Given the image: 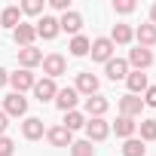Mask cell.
<instances>
[{
	"label": "cell",
	"instance_id": "obj_1",
	"mask_svg": "<svg viewBox=\"0 0 156 156\" xmlns=\"http://www.w3.org/2000/svg\"><path fill=\"white\" fill-rule=\"evenodd\" d=\"M113 52H116V46L110 43V37H95V40H92V46H89L92 61H101V64H107V61L113 58Z\"/></svg>",
	"mask_w": 156,
	"mask_h": 156
},
{
	"label": "cell",
	"instance_id": "obj_2",
	"mask_svg": "<svg viewBox=\"0 0 156 156\" xmlns=\"http://www.w3.org/2000/svg\"><path fill=\"white\" fill-rule=\"evenodd\" d=\"M64 70H67V58H64L61 52H49V55H43V73L49 76V80L61 76Z\"/></svg>",
	"mask_w": 156,
	"mask_h": 156
},
{
	"label": "cell",
	"instance_id": "obj_3",
	"mask_svg": "<svg viewBox=\"0 0 156 156\" xmlns=\"http://www.w3.org/2000/svg\"><path fill=\"white\" fill-rule=\"evenodd\" d=\"M76 92H80V95H98V89H101V80H98V76L95 73H89V70H83V73H76V86H73Z\"/></svg>",
	"mask_w": 156,
	"mask_h": 156
},
{
	"label": "cell",
	"instance_id": "obj_4",
	"mask_svg": "<svg viewBox=\"0 0 156 156\" xmlns=\"http://www.w3.org/2000/svg\"><path fill=\"white\" fill-rule=\"evenodd\" d=\"M3 113H6V116H25V113H28V98L19 95V92H9V95L3 98Z\"/></svg>",
	"mask_w": 156,
	"mask_h": 156
},
{
	"label": "cell",
	"instance_id": "obj_5",
	"mask_svg": "<svg viewBox=\"0 0 156 156\" xmlns=\"http://www.w3.org/2000/svg\"><path fill=\"white\" fill-rule=\"evenodd\" d=\"M110 135V122L101 116V119H86V141H92V144H98V141H104Z\"/></svg>",
	"mask_w": 156,
	"mask_h": 156
},
{
	"label": "cell",
	"instance_id": "obj_6",
	"mask_svg": "<svg viewBox=\"0 0 156 156\" xmlns=\"http://www.w3.org/2000/svg\"><path fill=\"white\" fill-rule=\"evenodd\" d=\"M76 104H80V92H76L73 86H67V89H58V95H55V107H58L61 113H67V110H76Z\"/></svg>",
	"mask_w": 156,
	"mask_h": 156
},
{
	"label": "cell",
	"instance_id": "obj_7",
	"mask_svg": "<svg viewBox=\"0 0 156 156\" xmlns=\"http://www.w3.org/2000/svg\"><path fill=\"white\" fill-rule=\"evenodd\" d=\"M126 61H129V67H135V70H141V73H144V70L153 64V52H150V49L135 46V49H129V58H126Z\"/></svg>",
	"mask_w": 156,
	"mask_h": 156
},
{
	"label": "cell",
	"instance_id": "obj_8",
	"mask_svg": "<svg viewBox=\"0 0 156 156\" xmlns=\"http://www.w3.org/2000/svg\"><path fill=\"white\" fill-rule=\"evenodd\" d=\"M34 83H37V76H34L31 70H16V73H9V86H12V92H19V95H25L28 89H34Z\"/></svg>",
	"mask_w": 156,
	"mask_h": 156
},
{
	"label": "cell",
	"instance_id": "obj_9",
	"mask_svg": "<svg viewBox=\"0 0 156 156\" xmlns=\"http://www.w3.org/2000/svg\"><path fill=\"white\" fill-rule=\"evenodd\" d=\"M141 110H144L141 95H122V98H119V116L135 119V116H141Z\"/></svg>",
	"mask_w": 156,
	"mask_h": 156
},
{
	"label": "cell",
	"instance_id": "obj_10",
	"mask_svg": "<svg viewBox=\"0 0 156 156\" xmlns=\"http://www.w3.org/2000/svg\"><path fill=\"white\" fill-rule=\"evenodd\" d=\"M58 28L64 31V34H70V37H76L83 31V16L76 12V9H70V12H64L61 19H58Z\"/></svg>",
	"mask_w": 156,
	"mask_h": 156
},
{
	"label": "cell",
	"instance_id": "obj_11",
	"mask_svg": "<svg viewBox=\"0 0 156 156\" xmlns=\"http://www.w3.org/2000/svg\"><path fill=\"white\" fill-rule=\"evenodd\" d=\"M34 95H37V101H40V104H43V101H55V95H58L55 80H49V76L37 80V83H34Z\"/></svg>",
	"mask_w": 156,
	"mask_h": 156
},
{
	"label": "cell",
	"instance_id": "obj_12",
	"mask_svg": "<svg viewBox=\"0 0 156 156\" xmlns=\"http://www.w3.org/2000/svg\"><path fill=\"white\" fill-rule=\"evenodd\" d=\"M34 31H37V37H43V40H55L61 28H58V19H55V16H43V19L34 25Z\"/></svg>",
	"mask_w": 156,
	"mask_h": 156
},
{
	"label": "cell",
	"instance_id": "obj_13",
	"mask_svg": "<svg viewBox=\"0 0 156 156\" xmlns=\"http://www.w3.org/2000/svg\"><path fill=\"white\" fill-rule=\"evenodd\" d=\"M107 107H110V101H107L101 92L86 98V113H89V119H101V116L107 113Z\"/></svg>",
	"mask_w": 156,
	"mask_h": 156
},
{
	"label": "cell",
	"instance_id": "obj_14",
	"mask_svg": "<svg viewBox=\"0 0 156 156\" xmlns=\"http://www.w3.org/2000/svg\"><path fill=\"white\" fill-rule=\"evenodd\" d=\"M22 135H25L28 141H40V138L46 135L43 119H40V116H25V122H22Z\"/></svg>",
	"mask_w": 156,
	"mask_h": 156
},
{
	"label": "cell",
	"instance_id": "obj_15",
	"mask_svg": "<svg viewBox=\"0 0 156 156\" xmlns=\"http://www.w3.org/2000/svg\"><path fill=\"white\" fill-rule=\"evenodd\" d=\"M46 141L52 147H70L73 144V132H67L64 126H52V129H46Z\"/></svg>",
	"mask_w": 156,
	"mask_h": 156
},
{
	"label": "cell",
	"instance_id": "obj_16",
	"mask_svg": "<svg viewBox=\"0 0 156 156\" xmlns=\"http://www.w3.org/2000/svg\"><path fill=\"white\" fill-rule=\"evenodd\" d=\"M104 73H107V80L119 83V80L129 76V61H126V58H110V61L104 64Z\"/></svg>",
	"mask_w": 156,
	"mask_h": 156
},
{
	"label": "cell",
	"instance_id": "obj_17",
	"mask_svg": "<svg viewBox=\"0 0 156 156\" xmlns=\"http://www.w3.org/2000/svg\"><path fill=\"white\" fill-rule=\"evenodd\" d=\"M12 40H16V46L19 49H28V46H34V40H37V31H34V25H19L16 31H12Z\"/></svg>",
	"mask_w": 156,
	"mask_h": 156
},
{
	"label": "cell",
	"instance_id": "obj_18",
	"mask_svg": "<svg viewBox=\"0 0 156 156\" xmlns=\"http://www.w3.org/2000/svg\"><path fill=\"white\" fill-rule=\"evenodd\" d=\"M135 40H138V46L141 49H150V46H156V25H138L135 28Z\"/></svg>",
	"mask_w": 156,
	"mask_h": 156
},
{
	"label": "cell",
	"instance_id": "obj_19",
	"mask_svg": "<svg viewBox=\"0 0 156 156\" xmlns=\"http://www.w3.org/2000/svg\"><path fill=\"white\" fill-rule=\"evenodd\" d=\"M126 86H129V95H144L147 92V73H141V70H129V76H126Z\"/></svg>",
	"mask_w": 156,
	"mask_h": 156
},
{
	"label": "cell",
	"instance_id": "obj_20",
	"mask_svg": "<svg viewBox=\"0 0 156 156\" xmlns=\"http://www.w3.org/2000/svg\"><path fill=\"white\" fill-rule=\"evenodd\" d=\"M19 64H22V70H31V67L43 64V52H40V49H34V46L19 49Z\"/></svg>",
	"mask_w": 156,
	"mask_h": 156
},
{
	"label": "cell",
	"instance_id": "obj_21",
	"mask_svg": "<svg viewBox=\"0 0 156 156\" xmlns=\"http://www.w3.org/2000/svg\"><path fill=\"white\" fill-rule=\"evenodd\" d=\"M132 40H135V31L129 25H113V31H110V43L113 46H129Z\"/></svg>",
	"mask_w": 156,
	"mask_h": 156
},
{
	"label": "cell",
	"instance_id": "obj_22",
	"mask_svg": "<svg viewBox=\"0 0 156 156\" xmlns=\"http://www.w3.org/2000/svg\"><path fill=\"white\" fill-rule=\"evenodd\" d=\"M113 132H116V138H135V132H138V122L135 119H129V116H116V122H113Z\"/></svg>",
	"mask_w": 156,
	"mask_h": 156
},
{
	"label": "cell",
	"instance_id": "obj_23",
	"mask_svg": "<svg viewBox=\"0 0 156 156\" xmlns=\"http://www.w3.org/2000/svg\"><path fill=\"white\" fill-rule=\"evenodd\" d=\"M89 46H92V40H89V37L76 34V37H70V46H67V49H70V55H73V58H86V55H89Z\"/></svg>",
	"mask_w": 156,
	"mask_h": 156
},
{
	"label": "cell",
	"instance_id": "obj_24",
	"mask_svg": "<svg viewBox=\"0 0 156 156\" xmlns=\"http://www.w3.org/2000/svg\"><path fill=\"white\" fill-rule=\"evenodd\" d=\"M0 25H3V28H12V31H16V28L22 25V9H19V6H6L3 12H0Z\"/></svg>",
	"mask_w": 156,
	"mask_h": 156
},
{
	"label": "cell",
	"instance_id": "obj_25",
	"mask_svg": "<svg viewBox=\"0 0 156 156\" xmlns=\"http://www.w3.org/2000/svg\"><path fill=\"white\" fill-rule=\"evenodd\" d=\"M119 153H122V156H144V153H147V147H144V141H141V138H126V141H122V147H119Z\"/></svg>",
	"mask_w": 156,
	"mask_h": 156
},
{
	"label": "cell",
	"instance_id": "obj_26",
	"mask_svg": "<svg viewBox=\"0 0 156 156\" xmlns=\"http://www.w3.org/2000/svg\"><path fill=\"white\" fill-rule=\"evenodd\" d=\"M67 132H76V129H86V116L80 113V110H67L64 113V122H61Z\"/></svg>",
	"mask_w": 156,
	"mask_h": 156
},
{
	"label": "cell",
	"instance_id": "obj_27",
	"mask_svg": "<svg viewBox=\"0 0 156 156\" xmlns=\"http://www.w3.org/2000/svg\"><path fill=\"white\" fill-rule=\"evenodd\" d=\"M138 132H141V141L147 144V141H156V119L150 116V119H141L138 122Z\"/></svg>",
	"mask_w": 156,
	"mask_h": 156
},
{
	"label": "cell",
	"instance_id": "obj_28",
	"mask_svg": "<svg viewBox=\"0 0 156 156\" xmlns=\"http://www.w3.org/2000/svg\"><path fill=\"white\" fill-rule=\"evenodd\" d=\"M67 150H70V156H95V147H92V141H73Z\"/></svg>",
	"mask_w": 156,
	"mask_h": 156
},
{
	"label": "cell",
	"instance_id": "obj_29",
	"mask_svg": "<svg viewBox=\"0 0 156 156\" xmlns=\"http://www.w3.org/2000/svg\"><path fill=\"white\" fill-rule=\"evenodd\" d=\"M19 9H22V16H43V0H25Z\"/></svg>",
	"mask_w": 156,
	"mask_h": 156
},
{
	"label": "cell",
	"instance_id": "obj_30",
	"mask_svg": "<svg viewBox=\"0 0 156 156\" xmlns=\"http://www.w3.org/2000/svg\"><path fill=\"white\" fill-rule=\"evenodd\" d=\"M113 12H119V16L135 12V0H113Z\"/></svg>",
	"mask_w": 156,
	"mask_h": 156
},
{
	"label": "cell",
	"instance_id": "obj_31",
	"mask_svg": "<svg viewBox=\"0 0 156 156\" xmlns=\"http://www.w3.org/2000/svg\"><path fill=\"white\" fill-rule=\"evenodd\" d=\"M16 153V141L6 138V135H0V156H12Z\"/></svg>",
	"mask_w": 156,
	"mask_h": 156
},
{
	"label": "cell",
	"instance_id": "obj_32",
	"mask_svg": "<svg viewBox=\"0 0 156 156\" xmlns=\"http://www.w3.org/2000/svg\"><path fill=\"white\" fill-rule=\"evenodd\" d=\"M144 107H156V86H147V92H144Z\"/></svg>",
	"mask_w": 156,
	"mask_h": 156
},
{
	"label": "cell",
	"instance_id": "obj_33",
	"mask_svg": "<svg viewBox=\"0 0 156 156\" xmlns=\"http://www.w3.org/2000/svg\"><path fill=\"white\" fill-rule=\"evenodd\" d=\"M49 6H52V9H58V12L64 16V12H70V0H49Z\"/></svg>",
	"mask_w": 156,
	"mask_h": 156
},
{
	"label": "cell",
	"instance_id": "obj_34",
	"mask_svg": "<svg viewBox=\"0 0 156 156\" xmlns=\"http://www.w3.org/2000/svg\"><path fill=\"white\" fill-rule=\"evenodd\" d=\"M6 129H9V116L0 110V135H6Z\"/></svg>",
	"mask_w": 156,
	"mask_h": 156
},
{
	"label": "cell",
	"instance_id": "obj_35",
	"mask_svg": "<svg viewBox=\"0 0 156 156\" xmlns=\"http://www.w3.org/2000/svg\"><path fill=\"white\" fill-rule=\"evenodd\" d=\"M6 83H9V70H6V67H0V89H3Z\"/></svg>",
	"mask_w": 156,
	"mask_h": 156
},
{
	"label": "cell",
	"instance_id": "obj_36",
	"mask_svg": "<svg viewBox=\"0 0 156 156\" xmlns=\"http://www.w3.org/2000/svg\"><path fill=\"white\" fill-rule=\"evenodd\" d=\"M150 25H156V3L150 6Z\"/></svg>",
	"mask_w": 156,
	"mask_h": 156
}]
</instances>
